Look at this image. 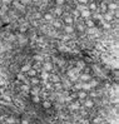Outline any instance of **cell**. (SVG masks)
<instances>
[{"instance_id":"1","label":"cell","mask_w":119,"mask_h":124,"mask_svg":"<svg viewBox=\"0 0 119 124\" xmlns=\"http://www.w3.org/2000/svg\"><path fill=\"white\" fill-rule=\"evenodd\" d=\"M64 31H65V33H68V34H70V33L74 31V28H73L71 25H66V26L64 28Z\"/></svg>"},{"instance_id":"2","label":"cell","mask_w":119,"mask_h":124,"mask_svg":"<svg viewBox=\"0 0 119 124\" xmlns=\"http://www.w3.org/2000/svg\"><path fill=\"white\" fill-rule=\"evenodd\" d=\"M64 21H65V23L68 24V25H71L73 21H74V19H73L71 16H65V18H64Z\"/></svg>"},{"instance_id":"3","label":"cell","mask_w":119,"mask_h":124,"mask_svg":"<svg viewBox=\"0 0 119 124\" xmlns=\"http://www.w3.org/2000/svg\"><path fill=\"white\" fill-rule=\"evenodd\" d=\"M85 25H87L88 28H93V26L95 25V23H94V20H87V21H85Z\"/></svg>"},{"instance_id":"4","label":"cell","mask_w":119,"mask_h":124,"mask_svg":"<svg viewBox=\"0 0 119 124\" xmlns=\"http://www.w3.org/2000/svg\"><path fill=\"white\" fill-rule=\"evenodd\" d=\"M44 18H45L47 20H51V19H53V15H51V14H45V16H44Z\"/></svg>"},{"instance_id":"5","label":"cell","mask_w":119,"mask_h":124,"mask_svg":"<svg viewBox=\"0 0 119 124\" xmlns=\"http://www.w3.org/2000/svg\"><path fill=\"white\" fill-rule=\"evenodd\" d=\"M64 4V0H56V5L58 6H60V5H63Z\"/></svg>"},{"instance_id":"6","label":"cell","mask_w":119,"mask_h":124,"mask_svg":"<svg viewBox=\"0 0 119 124\" xmlns=\"http://www.w3.org/2000/svg\"><path fill=\"white\" fill-rule=\"evenodd\" d=\"M54 26H55V28H60L62 24H60V23H58V21H55V23H54Z\"/></svg>"},{"instance_id":"7","label":"cell","mask_w":119,"mask_h":124,"mask_svg":"<svg viewBox=\"0 0 119 124\" xmlns=\"http://www.w3.org/2000/svg\"><path fill=\"white\" fill-rule=\"evenodd\" d=\"M104 1H105V3H109V1H111V0H104Z\"/></svg>"}]
</instances>
